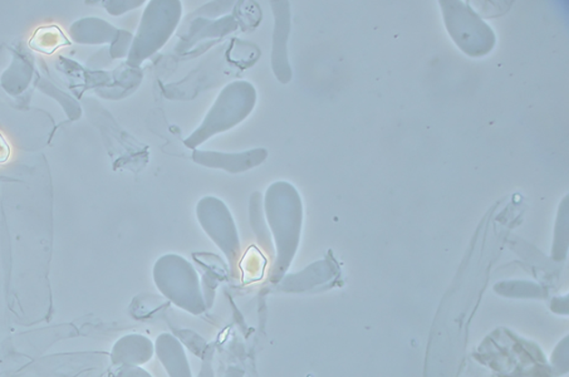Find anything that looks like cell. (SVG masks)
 <instances>
[{
  "label": "cell",
  "instance_id": "6da1fadb",
  "mask_svg": "<svg viewBox=\"0 0 569 377\" xmlns=\"http://www.w3.org/2000/svg\"><path fill=\"white\" fill-rule=\"evenodd\" d=\"M256 101V91L248 82H234L226 87L215 102L204 124L185 144L195 148L217 132L232 128L250 114Z\"/></svg>",
  "mask_w": 569,
  "mask_h": 377
},
{
  "label": "cell",
  "instance_id": "7a4b0ae2",
  "mask_svg": "<svg viewBox=\"0 0 569 377\" xmlns=\"http://www.w3.org/2000/svg\"><path fill=\"white\" fill-rule=\"evenodd\" d=\"M446 28L451 38L470 57H482L493 51L497 37L469 5L440 2Z\"/></svg>",
  "mask_w": 569,
  "mask_h": 377
},
{
  "label": "cell",
  "instance_id": "3957f363",
  "mask_svg": "<svg viewBox=\"0 0 569 377\" xmlns=\"http://www.w3.org/2000/svg\"><path fill=\"white\" fill-rule=\"evenodd\" d=\"M181 16L179 2H151L146 8L140 32L132 45L130 62L132 66L153 55L169 41Z\"/></svg>",
  "mask_w": 569,
  "mask_h": 377
},
{
  "label": "cell",
  "instance_id": "277c9868",
  "mask_svg": "<svg viewBox=\"0 0 569 377\" xmlns=\"http://www.w3.org/2000/svg\"><path fill=\"white\" fill-rule=\"evenodd\" d=\"M266 150L257 149L248 151L246 154L225 155L220 153H204L195 151L194 160L203 165L215 166L237 173L258 165L266 158Z\"/></svg>",
  "mask_w": 569,
  "mask_h": 377
},
{
  "label": "cell",
  "instance_id": "5b68a950",
  "mask_svg": "<svg viewBox=\"0 0 569 377\" xmlns=\"http://www.w3.org/2000/svg\"><path fill=\"white\" fill-rule=\"evenodd\" d=\"M279 13L274 8L275 16H276V29H275V41H274V58L273 61H279L276 75L278 80L284 83L291 80L292 75L284 71L283 63L289 70V66L286 60V42L289 33V13L288 3L277 2Z\"/></svg>",
  "mask_w": 569,
  "mask_h": 377
},
{
  "label": "cell",
  "instance_id": "8992f818",
  "mask_svg": "<svg viewBox=\"0 0 569 377\" xmlns=\"http://www.w3.org/2000/svg\"><path fill=\"white\" fill-rule=\"evenodd\" d=\"M33 51L52 55L58 49L72 45L70 39L56 24L38 28L28 42Z\"/></svg>",
  "mask_w": 569,
  "mask_h": 377
},
{
  "label": "cell",
  "instance_id": "52a82bcc",
  "mask_svg": "<svg viewBox=\"0 0 569 377\" xmlns=\"http://www.w3.org/2000/svg\"><path fill=\"white\" fill-rule=\"evenodd\" d=\"M9 156H11V146L8 145L4 136L0 134V165L7 163Z\"/></svg>",
  "mask_w": 569,
  "mask_h": 377
}]
</instances>
